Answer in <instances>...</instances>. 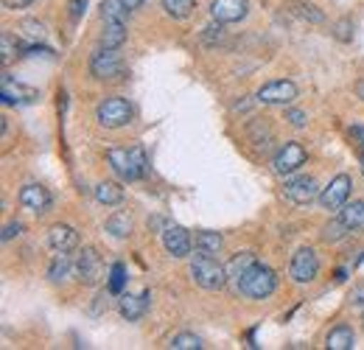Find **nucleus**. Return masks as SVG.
<instances>
[{"instance_id":"nucleus-21","label":"nucleus","mask_w":364,"mask_h":350,"mask_svg":"<svg viewBox=\"0 0 364 350\" xmlns=\"http://www.w3.org/2000/svg\"><path fill=\"white\" fill-rule=\"evenodd\" d=\"M70 269H73L70 255H68V253H56L50 266H48V280H50V283H59V280H65V277L70 275Z\"/></svg>"},{"instance_id":"nucleus-24","label":"nucleus","mask_w":364,"mask_h":350,"mask_svg":"<svg viewBox=\"0 0 364 350\" xmlns=\"http://www.w3.org/2000/svg\"><path fill=\"white\" fill-rule=\"evenodd\" d=\"M107 233L109 235H115V238H127L129 233H132V219H129V213H112L109 219H107Z\"/></svg>"},{"instance_id":"nucleus-23","label":"nucleus","mask_w":364,"mask_h":350,"mask_svg":"<svg viewBox=\"0 0 364 350\" xmlns=\"http://www.w3.org/2000/svg\"><path fill=\"white\" fill-rule=\"evenodd\" d=\"M95 199L101 205H121L124 202V191L115 182H101V185H95Z\"/></svg>"},{"instance_id":"nucleus-12","label":"nucleus","mask_w":364,"mask_h":350,"mask_svg":"<svg viewBox=\"0 0 364 350\" xmlns=\"http://www.w3.org/2000/svg\"><path fill=\"white\" fill-rule=\"evenodd\" d=\"M73 272H76V277L82 283H98L101 280V258H98V253L92 247H85L73 261Z\"/></svg>"},{"instance_id":"nucleus-16","label":"nucleus","mask_w":364,"mask_h":350,"mask_svg":"<svg viewBox=\"0 0 364 350\" xmlns=\"http://www.w3.org/2000/svg\"><path fill=\"white\" fill-rule=\"evenodd\" d=\"M149 292L143 289V292H137V295H124L121 300H118V311H121V317L124 319H129V322H135L140 319L146 311H149Z\"/></svg>"},{"instance_id":"nucleus-25","label":"nucleus","mask_w":364,"mask_h":350,"mask_svg":"<svg viewBox=\"0 0 364 350\" xmlns=\"http://www.w3.org/2000/svg\"><path fill=\"white\" fill-rule=\"evenodd\" d=\"M127 6H124V0H104L101 3V17H104V23H124L127 20Z\"/></svg>"},{"instance_id":"nucleus-32","label":"nucleus","mask_w":364,"mask_h":350,"mask_svg":"<svg viewBox=\"0 0 364 350\" xmlns=\"http://www.w3.org/2000/svg\"><path fill=\"white\" fill-rule=\"evenodd\" d=\"M0 51H3V65H9L17 56V40L9 31H3V37H0Z\"/></svg>"},{"instance_id":"nucleus-6","label":"nucleus","mask_w":364,"mask_h":350,"mask_svg":"<svg viewBox=\"0 0 364 350\" xmlns=\"http://www.w3.org/2000/svg\"><path fill=\"white\" fill-rule=\"evenodd\" d=\"M289 275H291V280H297V283H311V280L319 275L317 253H314L311 247H300V250L291 255Z\"/></svg>"},{"instance_id":"nucleus-36","label":"nucleus","mask_w":364,"mask_h":350,"mask_svg":"<svg viewBox=\"0 0 364 350\" xmlns=\"http://www.w3.org/2000/svg\"><path fill=\"white\" fill-rule=\"evenodd\" d=\"M297 9H300V14H303V17H311L314 23H322V14H319V11H314V6H306V3H300Z\"/></svg>"},{"instance_id":"nucleus-7","label":"nucleus","mask_w":364,"mask_h":350,"mask_svg":"<svg viewBox=\"0 0 364 350\" xmlns=\"http://www.w3.org/2000/svg\"><path fill=\"white\" fill-rule=\"evenodd\" d=\"M350 176L348 174H336L322 191H319V205L325 211H339L342 205H348V196H350Z\"/></svg>"},{"instance_id":"nucleus-38","label":"nucleus","mask_w":364,"mask_h":350,"mask_svg":"<svg viewBox=\"0 0 364 350\" xmlns=\"http://www.w3.org/2000/svg\"><path fill=\"white\" fill-rule=\"evenodd\" d=\"M350 137H353V143H359V146L364 149V127H359V124L350 127Z\"/></svg>"},{"instance_id":"nucleus-11","label":"nucleus","mask_w":364,"mask_h":350,"mask_svg":"<svg viewBox=\"0 0 364 350\" xmlns=\"http://www.w3.org/2000/svg\"><path fill=\"white\" fill-rule=\"evenodd\" d=\"M163 247L174 258H188L191 255V247H193V238H191V233L185 227L171 224V227L163 230Z\"/></svg>"},{"instance_id":"nucleus-18","label":"nucleus","mask_w":364,"mask_h":350,"mask_svg":"<svg viewBox=\"0 0 364 350\" xmlns=\"http://www.w3.org/2000/svg\"><path fill=\"white\" fill-rule=\"evenodd\" d=\"M353 345H356V336H353V328H348V325H336L325 336L328 350H353Z\"/></svg>"},{"instance_id":"nucleus-31","label":"nucleus","mask_w":364,"mask_h":350,"mask_svg":"<svg viewBox=\"0 0 364 350\" xmlns=\"http://www.w3.org/2000/svg\"><path fill=\"white\" fill-rule=\"evenodd\" d=\"M20 31H23V34H26L31 43H40V40H46V26H43V23H37V20H23Z\"/></svg>"},{"instance_id":"nucleus-14","label":"nucleus","mask_w":364,"mask_h":350,"mask_svg":"<svg viewBox=\"0 0 364 350\" xmlns=\"http://www.w3.org/2000/svg\"><path fill=\"white\" fill-rule=\"evenodd\" d=\"M0 98H3V104H31L40 98V92L14 82L11 76H3L0 79Z\"/></svg>"},{"instance_id":"nucleus-37","label":"nucleus","mask_w":364,"mask_h":350,"mask_svg":"<svg viewBox=\"0 0 364 350\" xmlns=\"http://www.w3.org/2000/svg\"><path fill=\"white\" fill-rule=\"evenodd\" d=\"M34 0H3V6L6 9H11V11H17V9H28Z\"/></svg>"},{"instance_id":"nucleus-20","label":"nucleus","mask_w":364,"mask_h":350,"mask_svg":"<svg viewBox=\"0 0 364 350\" xmlns=\"http://www.w3.org/2000/svg\"><path fill=\"white\" fill-rule=\"evenodd\" d=\"M339 219L345 221V227L353 233L364 227V202H350V205H342L339 208Z\"/></svg>"},{"instance_id":"nucleus-34","label":"nucleus","mask_w":364,"mask_h":350,"mask_svg":"<svg viewBox=\"0 0 364 350\" xmlns=\"http://www.w3.org/2000/svg\"><path fill=\"white\" fill-rule=\"evenodd\" d=\"M20 233H23V224H20V221H11V224L3 227V241H11V238L20 235Z\"/></svg>"},{"instance_id":"nucleus-33","label":"nucleus","mask_w":364,"mask_h":350,"mask_svg":"<svg viewBox=\"0 0 364 350\" xmlns=\"http://www.w3.org/2000/svg\"><path fill=\"white\" fill-rule=\"evenodd\" d=\"M306 118H309V115H306L303 110H286V121H289L291 127H297V129L306 127Z\"/></svg>"},{"instance_id":"nucleus-28","label":"nucleus","mask_w":364,"mask_h":350,"mask_svg":"<svg viewBox=\"0 0 364 350\" xmlns=\"http://www.w3.org/2000/svg\"><path fill=\"white\" fill-rule=\"evenodd\" d=\"M124 283H127V266H124V263H112L109 280H107L109 295H121V292H124Z\"/></svg>"},{"instance_id":"nucleus-5","label":"nucleus","mask_w":364,"mask_h":350,"mask_svg":"<svg viewBox=\"0 0 364 350\" xmlns=\"http://www.w3.org/2000/svg\"><path fill=\"white\" fill-rule=\"evenodd\" d=\"M90 73L95 79H118L124 73V59L112 48H98L90 59Z\"/></svg>"},{"instance_id":"nucleus-19","label":"nucleus","mask_w":364,"mask_h":350,"mask_svg":"<svg viewBox=\"0 0 364 350\" xmlns=\"http://www.w3.org/2000/svg\"><path fill=\"white\" fill-rule=\"evenodd\" d=\"M124 43H127V26L124 23H107L104 26V34H101V48L118 51Z\"/></svg>"},{"instance_id":"nucleus-1","label":"nucleus","mask_w":364,"mask_h":350,"mask_svg":"<svg viewBox=\"0 0 364 350\" xmlns=\"http://www.w3.org/2000/svg\"><path fill=\"white\" fill-rule=\"evenodd\" d=\"M235 289H238V295H244L250 300H264V297H269L277 289V275L269 266L255 263L241 277H235Z\"/></svg>"},{"instance_id":"nucleus-41","label":"nucleus","mask_w":364,"mask_h":350,"mask_svg":"<svg viewBox=\"0 0 364 350\" xmlns=\"http://www.w3.org/2000/svg\"><path fill=\"white\" fill-rule=\"evenodd\" d=\"M143 3H146V0H124V6H127L129 11H135V9H140Z\"/></svg>"},{"instance_id":"nucleus-13","label":"nucleus","mask_w":364,"mask_h":350,"mask_svg":"<svg viewBox=\"0 0 364 350\" xmlns=\"http://www.w3.org/2000/svg\"><path fill=\"white\" fill-rule=\"evenodd\" d=\"M247 11H250V3L247 0H213L210 3V14H213V20L216 23H238V20H244L247 17Z\"/></svg>"},{"instance_id":"nucleus-10","label":"nucleus","mask_w":364,"mask_h":350,"mask_svg":"<svg viewBox=\"0 0 364 350\" xmlns=\"http://www.w3.org/2000/svg\"><path fill=\"white\" fill-rule=\"evenodd\" d=\"M283 193L294 205H309V202H314L319 196L317 179L314 176H291V179H286Z\"/></svg>"},{"instance_id":"nucleus-4","label":"nucleus","mask_w":364,"mask_h":350,"mask_svg":"<svg viewBox=\"0 0 364 350\" xmlns=\"http://www.w3.org/2000/svg\"><path fill=\"white\" fill-rule=\"evenodd\" d=\"M98 124L107 129H121L132 121V107L127 98H107L98 104Z\"/></svg>"},{"instance_id":"nucleus-9","label":"nucleus","mask_w":364,"mask_h":350,"mask_svg":"<svg viewBox=\"0 0 364 350\" xmlns=\"http://www.w3.org/2000/svg\"><path fill=\"white\" fill-rule=\"evenodd\" d=\"M272 166L277 174H294L297 169L306 166V149H303L300 143H294V140L283 143V146L277 149V154H274Z\"/></svg>"},{"instance_id":"nucleus-15","label":"nucleus","mask_w":364,"mask_h":350,"mask_svg":"<svg viewBox=\"0 0 364 350\" xmlns=\"http://www.w3.org/2000/svg\"><path fill=\"white\" fill-rule=\"evenodd\" d=\"M20 205L26 211H31V213H46L48 208H50V193H48V188L31 182V185H26L20 191Z\"/></svg>"},{"instance_id":"nucleus-17","label":"nucleus","mask_w":364,"mask_h":350,"mask_svg":"<svg viewBox=\"0 0 364 350\" xmlns=\"http://www.w3.org/2000/svg\"><path fill=\"white\" fill-rule=\"evenodd\" d=\"M48 244L56 250V253H70L76 244H79V233L70 227V224H53L48 230Z\"/></svg>"},{"instance_id":"nucleus-27","label":"nucleus","mask_w":364,"mask_h":350,"mask_svg":"<svg viewBox=\"0 0 364 350\" xmlns=\"http://www.w3.org/2000/svg\"><path fill=\"white\" fill-rule=\"evenodd\" d=\"M163 9H166L174 20H185V17H191V11L196 9V0H163Z\"/></svg>"},{"instance_id":"nucleus-29","label":"nucleus","mask_w":364,"mask_h":350,"mask_svg":"<svg viewBox=\"0 0 364 350\" xmlns=\"http://www.w3.org/2000/svg\"><path fill=\"white\" fill-rule=\"evenodd\" d=\"M348 233H350V230L345 227V221L339 219V216H336L333 221H328V224L322 227V238H325L328 244H331V241H342Z\"/></svg>"},{"instance_id":"nucleus-40","label":"nucleus","mask_w":364,"mask_h":350,"mask_svg":"<svg viewBox=\"0 0 364 350\" xmlns=\"http://www.w3.org/2000/svg\"><path fill=\"white\" fill-rule=\"evenodd\" d=\"M336 28H339V34H336V37H339V40H348V28H350V23H348V20H342Z\"/></svg>"},{"instance_id":"nucleus-3","label":"nucleus","mask_w":364,"mask_h":350,"mask_svg":"<svg viewBox=\"0 0 364 350\" xmlns=\"http://www.w3.org/2000/svg\"><path fill=\"white\" fill-rule=\"evenodd\" d=\"M191 277L196 280V286H202V289H208V292H219V289H225L230 272H228V266H222L213 255L196 253L193 261H191Z\"/></svg>"},{"instance_id":"nucleus-42","label":"nucleus","mask_w":364,"mask_h":350,"mask_svg":"<svg viewBox=\"0 0 364 350\" xmlns=\"http://www.w3.org/2000/svg\"><path fill=\"white\" fill-rule=\"evenodd\" d=\"M356 92H359V98H364V82H359V85H356Z\"/></svg>"},{"instance_id":"nucleus-43","label":"nucleus","mask_w":364,"mask_h":350,"mask_svg":"<svg viewBox=\"0 0 364 350\" xmlns=\"http://www.w3.org/2000/svg\"><path fill=\"white\" fill-rule=\"evenodd\" d=\"M359 160H362V169H364V149L359 152Z\"/></svg>"},{"instance_id":"nucleus-2","label":"nucleus","mask_w":364,"mask_h":350,"mask_svg":"<svg viewBox=\"0 0 364 350\" xmlns=\"http://www.w3.org/2000/svg\"><path fill=\"white\" fill-rule=\"evenodd\" d=\"M107 160H109L112 171L121 176L124 182H135V179L146 176V171H149V160H146V152L140 146H132V149H109L107 152Z\"/></svg>"},{"instance_id":"nucleus-22","label":"nucleus","mask_w":364,"mask_h":350,"mask_svg":"<svg viewBox=\"0 0 364 350\" xmlns=\"http://www.w3.org/2000/svg\"><path fill=\"white\" fill-rule=\"evenodd\" d=\"M196 253H205V255H219V250H222V235L219 233H210V230H205V233H196Z\"/></svg>"},{"instance_id":"nucleus-39","label":"nucleus","mask_w":364,"mask_h":350,"mask_svg":"<svg viewBox=\"0 0 364 350\" xmlns=\"http://www.w3.org/2000/svg\"><path fill=\"white\" fill-rule=\"evenodd\" d=\"M350 303H353V306H362V303H364V286L353 289V295H350Z\"/></svg>"},{"instance_id":"nucleus-26","label":"nucleus","mask_w":364,"mask_h":350,"mask_svg":"<svg viewBox=\"0 0 364 350\" xmlns=\"http://www.w3.org/2000/svg\"><path fill=\"white\" fill-rule=\"evenodd\" d=\"M258 263V258L252 255V253H238V255H232V261L228 263V272H230V277L235 280V277H241L250 266H255Z\"/></svg>"},{"instance_id":"nucleus-8","label":"nucleus","mask_w":364,"mask_h":350,"mask_svg":"<svg viewBox=\"0 0 364 350\" xmlns=\"http://www.w3.org/2000/svg\"><path fill=\"white\" fill-rule=\"evenodd\" d=\"M255 98L261 104H267V107H286V104H291L297 98V88H294V82L277 79V82H267L264 88L258 90Z\"/></svg>"},{"instance_id":"nucleus-30","label":"nucleus","mask_w":364,"mask_h":350,"mask_svg":"<svg viewBox=\"0 0 364 350\" xmlns=\"http://www.w3.org/2000/svg\"><path fill=\"white\" fill-rule=\"evenodd\" d=\"M171 348L174 350H199L202 348V339L196 334H177L171 339Z\"/></svg>"},{"instance_id":"nucleus-35","label":"nucleus","mask_w":364,"mask_h":350,"mask_svg":"<svg viewBox=\"0 0 364 350\" xmlns=\"http://www.w3.org/2000/svg\"><path fill=\"white\" fill-rule=\"evenodd\" d=\"M68 6H70V17L79 20V17L85 14V9H87V0H70Z\"/></svg>"}]
</instances>
